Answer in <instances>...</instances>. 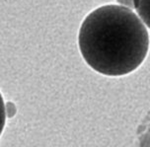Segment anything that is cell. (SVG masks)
<instances>
[{
  "instance_id": "2",
  "label": "cell",
  "mask_w": 150,
  "mask_h": 147,
  "mask_svg": "<svg viewBox=\"0 0 150 147\" xmlns=\"http://www.w3.org/2000/svg\"><path fill=\"white\" fill-rule=\"evenodd\" d=\"M135 10L142 22L150 29V0H134Z\"/></svg>"
},
{
  "instance_id": "3",
  "label": "cell",
  "mask_w": 150,
  "mask_h": 147,
  "mask_svg": "<svg viewBox=\"0 0 150 147\" xmlns=\"http://www.w3.org/2000/svg\"><path fill=\"white\" fill-rule=\"evenodd\" d=\"M5 124H6V107H5L3 97L0 93V136L4 130Z\"/></svg>"
},
{
  "instance_id": "1",
  "label": "cell",
  "mask_w": 150,
  "mask_h": 147,
  "mask_svg": "<svg viewBox=\"0 0 150 147\" xmlns=\"http://www.w3.org/2000/svg\"><path fill=\"white\" fill-rule=\"evenodd\" d=\"M78 45L86 63L106 76H124L137 69L149 49V35L129 8L104 5L85 18Z\"/></svg>"
},
{
  "instance_id": "4",
  "label": "cell",
  "mask_w": 150,
  "mask_h": 147,
  "mask_svg": "<svg viewBox=\"0 0 150 147\" xmlns=\"http://www.w3.org/2000/svg\"><path fill=\"white\" fill-rule=\"evenodd\" d=\"M119 3L124 7L129 8V9H132V8H135V2L134 0H117Z\"/></svg>"
}]
</instances>
